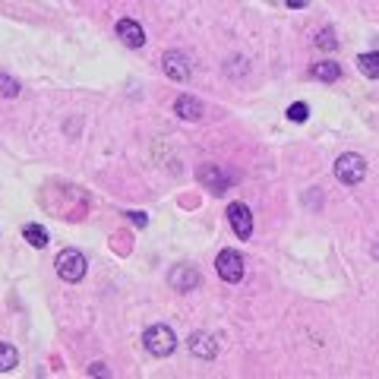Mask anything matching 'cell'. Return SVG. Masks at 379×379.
Wrapping results in <instances>:
<instances>
[{
	"label": "cell",
	"instance_id": "7",
	"mask_svg": "<svg viewBox=\"0 0 379 379\" xmlns=\"http://www.w3.org/2000/svg\"><path fill=\"white\" fill-rule=\"evenodd\" d=\"M231 174L227 171H221L218 165H206V168H200V184L206 186V190H212L215 196H221L227 190V184H231Z\"/></svg>",
	"mask_w": 379,
	"mask_h": 379
},
{
	"label": "cell",
	"instance_id": "2",
	"mask_svg": "<svg viewBox=\"0 0 379 379\" xmlns=\"http://www.w3.org/2000/svg\"><path fill=\"white\" fill-rule=\"evenodd\" d=\"M335 177L348 186L360 184V180L366 177V161L360 159V155H354V152H348V155H341V159L335 161Z\"/></svg>",
	"mask_w": 379,
	"mask_h": 379
},
{
	"label": "cell",
	"instance_id": "4",
	"mask_svg": "<svg viewBox=\"0 0 379 379\" xmlns=\"http://www.w3.org/2000/svg\"><path fill=\"white\" fill-rule=\"evenodd\" d=\"M215 269L227 284H237L243 278V256L237 250H221L218 259H215Z\"/></svg>",
	"mask_w": 379,
	"mask_h": 379
},
{
	"label": "cell",
	"instance_id": "6",
	"mask_svg": "<svg viewBox=\"0 0 379 379\" xmlns=\"http://www.w3.org/2000/svg\"><path fill=\"white\" fill-rule=\"evenodd\" d=\"M161 70H165V76L174 79V83H186L190 79V63H186V57L180 51H168L161 57Z\"/></svg>",
	"mask_w": 379,
	"mask_h": 379
},
{
	"label": "cell",
	"instance_id": "9",
	"mask_svg": "<svg viewBox=\"0 0 379 379\" xmlns=\"http://www.w3.org/2000/svg\"><path fill=\"white\" fill-rule=\"evenodd\" d=\"M118 38L127 45V48H143L145 45V32L136 19H120L118 22Z\"/></svg>",
	"mask_w": 379,
	"mask_h": 379
},
{
	"label": "cell",
	"instance_id": "16",
	"mask_svg": "<svg viewBox=\"0 0 379 379\" xmlns=\"http://www.w3.org/2000/svg\"><path fill=\"white\" fill-rule=\"evenodd\" d=\"M0 95H7V98H16V95H19V83H16L13 76L0 73Z\"/></svg>",
	"mask_w": 379,
	"mask_h": 379
},
{
	"label": "cell",
	"instance_id": "22",
	"mask_svg": "<svg viewBox=\"0 0 379 379\" xmlns=\"http://www.w3.org/2000/svg\"><path fill=\"white\" fill-rule=\"evenodd\" d=\"M373 253H376V259H379V247H376V250H373Z\"/></svg>",
	"mask_w": 379,
	"mask_h": 379
},
{
	"label": "cell",
	"instance_id": "18",
	"mask_svg": "<svg viewBox=\"0 0 379 379\" xmlns=\"http://www.w3.org/2000/svg\"><path fill=\"white\" fill-rule=\"evenodd\" d=\"M310 118V108L303 102H297V104H291L288 108V120H294V124H303V120Z\"/></svg>",
	"mask_w": 379,
	"mask_h": 379
},
{
	"label": "cell",
	"instance_id": "13",
	"mask_svg": "<svg viewBox=\"0 0 379 379\" xmlns=\"http://www.w3.org/2000/svg\"><path fill=\"white\" fill-rule=\"evenodd\" d=\"M357 70L366 76V79H379V51H373V54H360L357 57Z\"/></svg>",
	"mask_w": 379,
	"mask_h": 379
},
{
	"label": "cell",
	"instance_id": "21",
	"mask_svg": "<svg viewBox=\"0 0 379 379\" xmlns=\"http://www.w3.org/2000/svg\"><path fill=\"white\" fill-rule=\"evenodd\" d=\"M288 7H294V10H300V7H307V0H288Z\"/></svg>",
	"mask_w": 379,
	"mask_h": 379
},
{
	"label": "cell",
	"instance_id": "3",
	"mask_svg": "<svg viewBox=\"0 0 379 379\" xmlns=\"http://www.w3.org/2000/svg\"><path fill=\"white\" fill-rule=\"evenodd\" d=\"M54 266H57V275H61L63 282H79V278L86 275V256L79 253V250H61Z\"/></svg>",
	"mask_w": 379,
	"mask_h": 379
},
{
	"label": "cell",
	"instance_id": "1",
	"mask_svg": "<svg viewBox=\"0 0 379 379\" xmlns=\"http://www.w3.org/2000/svg\"><path fill=\"white\" fill-rule=\"evenodd\" d=\"M143 345L152 357H168V354H174V348H177V335H174L168 325H149L143 335Z\"/></svg>",
	"mask_w": 379,
	"mask_h": 379
},
{
	"label": "cell",
	"instance_id": "14",
	"mask_svg": "<svg viewBox=\"0 0 379 379\" xmlns=\"http://www.w3.org/2000/svg\"><path fill=\"white\" fill-rule=\"evenodd\" d=\"M22 237H26V241L32 243L35 250L48 247V231H45L42 225H26V227H22Z\"/></svg>",
	"mask_w": 379,
	"mask_h": 379
},
{
	"label": "cell",
	"instance_id": "12",
	"mask_svg": "<svg viewBox=\"0 0 379 379\" xmlns=\"http://www.w3.org/2000/svg\"><path fill=\"white\" fill-rule=\"evenodd\" d=\"M310 76L319 79V83H335L338 76H341V67H338L335 61H319L310 67Z\"/></svg>",
	"mask_w": 379,
	"mask_h": 379
},
{
	"label": "cell",
	"instance_id": "5",
	"mask_svg": "<svg viewBox=\"0 0 379 379\" xmlns=\"http://www.w3.org/2000/svg\"><path fill=\"white\" fill-rule=\"evenodd\" d=\"M227 221H231V227H234V234L241 241H250V234H253V215H250V209L243 202H231L227 206Z\"/></svg>",
	"mask_w": 379,
	"mask_h": 379
},
{
	"label": "cell",
	"instance_id": "10",
	"mask_svg": "<svg viewBox=\"0 0 379 379\" xmlns=\"http://www.w3.org/2000/svg\"><path fill=\"white\" fill-rule=\"evenodd\" d=\"M215 351H218V348H215V338L209 335V332H193V335H190V354H193V357L212 360Z\"/></svg>",
	"mask_w": 379,
	"mask_h": 379
},
{
	"label": "cell",
	"instance_id": "20",
	"mask_svg": "<svg viewBox=\"0 0 379 379\" xmlns=\"http://www.w3.org/2000/svg\"><path fill=\"white\" fill-rule=\"evenodd\" d=\"M130 218H133V225H139V227H145V221H149L143 212H130Z\"/></svg>",
	"mask_w": 379,
	"mask_h": 379
},
{
	"label": "cell",
	"instance_id": "8",
	"mask_svg": "<svg viewBox=\"0 0 379 379\" xmlns=\"http://www.w3.org/2000/svg\"><path fill=\"white\" fill-rule=\"evenodd\" d=\"M168 282H171L174 291H193V288H200V272L193 266H174Z\"/></svg>",
	"mask_w": 379,
	"mask_h": 379
},
{
	"label": "cell",
	"instance_id": "15",
	"mask_svg": "<svg viewBox=\"0 0 379 379\" xmlns=\"http://www.w3.org/2000/svg\"><path fill=\"white\" fill-rule=\"evenodd\" d=\"M16 360H19L16 348L7 345V341H0V373H10V370L16 366Z\"/></svg>",
	"mask_w": 379,
	"mask_h": 379
},
{
	"label": "cell",
	"instance_id": "17",
	"mask_svg": "<svg viewBox=\"0 0 379 379\" xmlns=\"http://www.w3.org/2000/svg\"><path fill=\"white\" fill-rule=\"evenodd\" d=\"M316 48H323V51H335V48H338V38H335V32H329V29H323V32L316 35Z\"/></svg>",
	"mask_w": 379,
	"mask_h": 379
},
{
	"label": "cell",
	"instance_id": "19",
	"mask_svg": "<svg viewBox=\"0 0 379 379\" xmlns=\"http://www.w3.org/2000/svg\"><path fill=\"white\" fill-rule=\"evenodd\" d=\"M89 376H111V370L104 364H92L89 366Z\"/></svg>",
	"mask_w": 379,
	"mask_h": 379
},
{
	"label": "cell",
	"instance_id": "11",
	"mask_svg": "<svg viewBox=\"0 0 379 379\" xmlns=\"http://www.w3.org/2000/svg\"><path fill=\"white\" fill-rule=\"evenodd\" d=\"M174 111H177L184 120H200L202 114H206V111H202V102L193 95H180L177 102H174Z\"/></svg>",
	"mask_w": 379,
	"mask_h": 379
}]
</instances>
